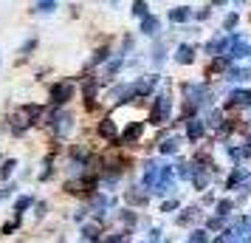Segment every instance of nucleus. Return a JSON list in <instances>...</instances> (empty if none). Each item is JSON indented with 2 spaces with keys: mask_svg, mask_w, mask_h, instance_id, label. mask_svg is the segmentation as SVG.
<instances>
[{
  "mask_svg": "<svg viewBox=\"0 0 251 243\" xmlns=\"http://www.w3.org/2000/svg\"><path fill=\"white\" fill-rule=\"evenodd\" d=\"M71 122H74L71 116L59 113V116H57V122H48V128H54V130H57V136H59V139H65V136L71 133V128H74Z\"/></svg>",
  "mask_w": 251,
  "mask_h": 243,
  "instance_id": "nucleus-3",
  "label": "nucleus"
},
{
  "mask_svg": "<svg viewBox=\"0 0 251 243\" xmlns=\"http://www.w3.org/2000/svg\"><path fill=\"white\" fill-rule=\"evenodd\" d=\"M54 6H57L54 0H37V12L40 14H51L54 12Z\"/></svg>",
  "mask_w": 251,
  "mask_h": 243,
  "instance_id": "nucleus-6",
  "label": "nucleus"
},
{
  "mask_svg": "<svg viewBox=\"0 0 251 243\" xmlns=\"http://www.w3.org/2000/svg\"><path fill=\"white\" fill-rule=\"evenodd\" d=\"M71 93H74V88L68 82H57V85H51L48 96H51V105H65L71 99Z\"/></svg>",
  "mask_w": 251,
  "mask_h": 243,
  "instance_id": "nucleus-1",
  "label": "nucleus"
},
{
  "mask_svg": "<svg viewBox=\"0 0 251 243\" xmlns=\"http://www.w3.org/2000/svg\"><path fill=\"white\" fill-rule=\"evenodd\" d=\"M17 223H20V215H17L14 220H9V223L3 226V232H14V229H17Z\"/></svg>",
  "mask_w": 251,
  "mask_h": 243,
  "instance_id": "nucleus-8",
  "label": "nucleus"
},
{
  "mask_svg": "<svg viewBox=\"0 0 251 243\" xmlns=\"http://www.w3.org/2000/svg\"><path fill=\"white\" fill-rule=\"evenodd\" d=\"M46 204H37V218H43V215H46Z\"/></svg>",
  "mask_w": 251,
  "mask_h": 243,
  "instance_id": "nucleus-9",
  "label": "nucleus"
},
{
  "mask_svg": "<svg viewBox=\"0 0 251 243\" xmlns=\"http://www.w3.org/2000/svg\"><path fill=\"white\" fill-rule=\"evenodd\" d=\"M14 167H17V162H14V159H6V162L0 164V181H6V178H12Z\"/></svg>",
  "mask_w": 251,
  "mask_h": 243,
  "instance_id": "nucleus-4",
  "label": "nucleus"
},
{
  "mask_svg": "<svg viewBox=\"0 0 251 243\" xmlns=\"http://www.w3.org/2000/svg\"><path fill=\"white\" fill-rule=\"evenodd\" d=\"M40 116H43V108H40V105H25L23 110H20V119H23V122L17 125V133L23 128H28V125H34V122H40Z\"/></svg>",
  "mask_w": 251,
  "mask_h": 243,
  "instance_id": "nucleus-2",
  "label": "nucleus"
},
{
  "mask_svg": "<svg viewBox=\"0 0 251 243\" xmlns=\"http://www.w3.org/2000/svg\"><path fill=\"white\" fill-rule=\"evenodd\" d=\"M34 48H37V40H28V43L20 48V54H23V57H28V51H34Z\"/></svg>",
  "mask_w": 251,
  "mask_h": 243,
  "instance_id": "nucleus-7",
  "label": "nucleus"
},
{
  "mask_svg": "<svg viewBox=\"0 0 251 243\" xmlns=\"http://www.w3.org/2000/svg\"><path fill=\"white\" fill-rule=\"evenodd\" d=\"M31 204H34V198H31V195L17 198V204H14V209H17V215H23V212H25L28 207H31Z\"/></svg>",
  "mask_w": 251,
  "mask_h": 243,
  "instance_id": "nucleus-5",
  "label": "nucleus"
}]
</instances>
